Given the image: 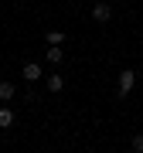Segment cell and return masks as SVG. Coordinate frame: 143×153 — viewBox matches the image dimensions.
Listing matches in <instances>:
<instances>
[{
    "label": "cell",
    "mask_w": 143,
    "mask_h": 153,
    "mask_svg": "<svg viewBox=\"0 0 143 153\" xmlns=\"http://www.w3.org/2000/svg\"><path fill=\"white\" fill-rule=\"evenodd\" d=\"M21 78H24V82H41V78H44L41 61H24V65H21Z\"/></svg>",
    "instance_id": "obj_2"
},
{
    "label": "cell",
    "mask_w": 143,
    "mask_h": 153,
    "mask_svg": "<svg viewBox=\"0 0 143 153\" xmlns=\"http://www.w3.org/2000/svg\"><path fill=\"white\" fill-rule=\"evenodd\" d=\"M44 88H48L51 95L65 92V75H44Z\"/></svg>",
    "instance_id": "obj_5"
},
{
    "label": "cell",
    "mask_w": 143,
    "mask_h": 153,
    "mask_svg": "<svg viewBox=\"0 0 143 153\" xmlns=\"http://www.w3.org/2000/svg\"><path fill=\"white\" fill-rule=\"evenodd\" d=\"M14 123H17V116L10 109V102H4V105H0V129H10Z\"/></svg>",
    "instance_id": "obj_6"
},
{
    "label": "cell",
    "mask_w": 143,
    "mask_h": 153,
    "mask_svg": "<svg viewBox=\"0 0 143 153\" xmlns=\"http://www.w3.org/2000/svg\"><path fill=\"white\" fill-rule=\"evenodd\" d=\"M17 99V85L14 82H0V102H14Z\"/></svg>",
    "instance_id": "obj_7"
},
{
    "label": "cell",
    "mask_w": 143,
    "mask_h": 153,
    "mask_svg": "<svg viewBox=\"0 0 143 153\" xmlns=\"http://www.w3.org/2000/svg\"><path fill=\"white\" fill-rule=\"evenodd\" d=\"M44 61L58 68L61 61H65V48H61V44H48V48H44Z\"/></svg>",
    "instance_id": "obj_3"
},
{
    "label": "cell",
    "mask_w": 143,
    "mask_h": 153,
    "mask_svg": "<svg viewBox=\"0 0 143 153\" xmlns=\"http://www.w3.org/2000/svg\"><path fill=\"white\" fill-rule=\"evenodd\" d=\"M130 150L133 153H143V133H133V136H130Z\"/></svg>",
    "instance_id": "obj_9"
},
{
    "label": "cell",
    "mask_w": 143,
    "mask_h": 153,
    "mask_svg": "<svg viewBox=\"0 0 143 153\" xmlns=\"http://www.w3.org/2000/svg\"><path fill=\"white\" fill-rule=\"evenodd\" d=\"M92 21H99V24H109L112 21V7L106 4V0H99V4L92 7Z\"/></svg>",
    "instance_id": "obj_4"
},
{
    "label": "cell",
    "mask_w": 143,
    "mask_h": 153,
    "mask_svg": "<svg viewBox=\"0 0 143 153\" xmlns=\"http://www.w3.org/2000/svg\"><path fill=\"white\" fill-rule=\"evenodd\" d=\"M44 44H65V34L61 31H48L44 34Z\"/></svg>",
    "instance_id": "obj_8"
},
{
    "label": "cell",
    "mask_w": 143,
    "mask_h": 153,
    "mask_svg": "<svg viewBox=\"0 0 143 153\" xmlns=\"http://www.w3.org/2000/svg\"><path fill=\"white\" fill-rule=\"evenodd\" d=\"M133 88H136V71H133V68H123V71H119V82H116V92L126 99Z\"/></svg>",
    "instance_id": "obj_1"
}]
</instances>
